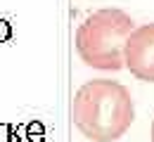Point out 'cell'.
<instances>
[{"instance_id":"cell-4","label":"cell","mask_w":154,"mask_h":142,"mask_svg":"<svg viewBox=\"0 0 154 142\" xmlns=\"http://www.w3.org/2000/svg\"><path fill=\"white\" fill-rule=\"evenodd\" d=\"M152 142H154V121H152Z\"/></svg>"},{"instance_id":"cell-1","label":"cell","mask_w":154,"mask_h":142,"mask_svg":"<svg viewBox=\"0 0 154 142\" xmlns=\"http://www.w3.org/2000/svg\"><path fill=\"white\" fill-rule=\"evenodd\" d=\"M71 119L93 142H114L126 135L135 121L131 90L109 78L85 81L74 95Z\"/></svg>"},{"instance_id":"cell-3","label":"cell","mask_w":154,"mask_h":142,"mask_svg":"<svg viewBox=\"0 0 154 142\" xmlns=\"http://www.w3.org/2000/svg\"><path fill=\"white\" fill-rule=\"evenodd\" d=\"M123 66L137 81L154 83V21L131 31L123 47Z\"/></svg>"},{"instance_id":"cell-2","label":"cell","mask_w":154,"mask_h":142,"mask_svg":"<svg viewBox=\"0 0 154 142\" xmlns=\"http://www.w3.org/2000/svg\"><path fill=\"white\" fill-rule=\"evenodd\" d=\"M135 29L131 14L119 7H102L78 24L76 52L85 66L100 71L123 69V47Z\"/></svg>"}]
</instances>
